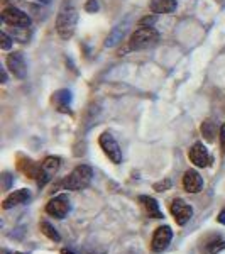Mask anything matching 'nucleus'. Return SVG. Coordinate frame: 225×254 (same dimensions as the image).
Masks as SVG:
<instances>
[{
  "label": "nucleus",
  "mask_w": 225,
  "mask_h": 254,
  "mask_svg": "<svg viewBox=\"0 0 225 254\" xmlns=\"http://www.w3.org/2000/svg\"><path fill=\"white\" fill-rule=\"evenodd\" d=\"M36 2H39V3H49L51 0H36Z\"/></svg>",
  "instance_id": "30"
},
{
  "label": "nucleus",
  "mask_w": 225,
  "mask_h": 254,
  "mask_svg": "<svg viewBox=\"0 0 225 254\" xmlns=\"http://www.w3.org/2000/svg\"><path fill=\"white\" fill-rule=\"evenodd\" d=\"M125 31H127V27L124 26H115L112 29V32L107 36V39H105V48H113L115 44H118L122 41V38H124Z\"/></svg>",
  "instance_id": "17"
},
{
  "label": "nucleus",
  "mask_w": 225,
  "mask_h": 254,
  "mask_svg": "<svg viewBox=\"0 0 225 254\" xmlns=\"http://www.w3.org/2000/svg\"><path fill=\"white\" fill-rule=\"evenodd\" d=\"M41 231H43L44 236L49 237L51 241H55V243H59L61 241V236L58 234V231H56L49 222H41Z\"/></svg>",
  "instance_id": "19"
},
{
  "label": "nucleus",
  "mask_w": 225,
  "mask_h": 254,
  "mask_svg": "<svg viewBox=\"0 0 225 254\" xmlns=\"http://www.w3.org/2000/svg\"><path fill=\"white\" fill-rule=\"evenodd\" d=\"M220 146H222V151H225V124L220 129Z\"/></svg>",
  "instance_id": "26"
},
{
  "label": "nucleus",
  "mask_w": 225,
  "mask_h": 254,
  "mask_svg": "<svg viewBox=\"0 0 225 254\" xmlns=\"http://www.w3.org/2000/svg\"><path fill=\"white\" fill-rule=\"evenodd\" d=\"M69 212V200L66 195H59L51 198L46 203V214L56 217V219H64Z\"/></svg>",
  "instance_id": "7"
},
{
  "label": "nucleus",
  "mask_w": 225,
  "mask_h": 254,
  "mask_svg": "<svg viewBox=\"0 0 225 254\" xmlns=\"http://www.w3.org/2000/svg\"><path fill=\"white\" fill-rule=\"evenodd\" d=\"M169 187H171V182H169V180H165L163 183H156V185H154V188H156V191H166Z\"/></svg>",
  "instance_id": "25"
},
{
  "label": "nucleus",
  "mask_w": 225,
  "mask_h": 254,
  "mask_svg": "<svg viewBox=\"0 0 225 254\" xmlns=\"http://www.w3.org/2000/svg\"><path fill=\"white\" fill-rule=\"evenodd\" d=\"M188 158H190V161L198 168H207V166H210V163H212L210 153H208V149L202 142H195V144L190 147Z\"/></svg>",
  "instance_id": "9"
},
{
  "label": "nucleus",
  "mask_w": 225,
  "mask_h": 254,
  "mask_svg": "<svg viewBox=\"0 0 225 254\" xmlns=\"http://www.w3.org/2000/svg\"><path fill=\"white\" fill-rule=\"evenodd\" d=\"M159 41V34L154 27H146V26H139V29H136L130 36L129 41V48L130 49H147L153 48Z\"/></svg>",
  "instance_id": "3"
},
{
  "label": "nucleus",
  "mask_w": 225,
  "mask_h": 254,
  "mask_svg": "<svg viewBox=\"0 0 225 254\" xmlns=\"http://www.w3.org/2000/svg\"><path fill=\"white\" fill-rule=\"evenodd\" d=\"M171 239H173V231H171V227L169 225H161V227H158L156 232H154L151 248H153L154 253H161L168 248Z\"/></svg>",
  "instance_id": "11"
},
{
  "label": "nucleus",
  "mask_w": 225,
  "mask_h": 254,
  "mask_svg": "<svg viewBox=\"0 0 225 254\" xmlns=\"http://www.w3.org/2000/svg\"><path fill=\"white\" fill-rule=\"evenodd\" d=\"M202 134L205 136L207 141H214V136H215V126L212 121H205L202 124Z\"/></svg>",
  "instance_id": "20"
},
{
  "label": "nucleus",
  "mask_w": 225,
  "mask_h": 254,
  "mask_svg": "<svg viewBox=\"0 0 225 254\" xmlns=\"http://www.w3.org/2000/svg\"><path fill=\"white\" fill-rule=\"evenodd\" d=\"M53 102H55L58 110L66 112L69 109V104H71V92H69V90H58V92L53 95Z\"/></svg>",
  "instance_id": "16"
},
{
  "label": "nucleus",
  "mask_w": 225,
  "mask_h": 254,
  "mask_svg": "<svg viewBox=\"0 0 225 254\" xmlns=\"http://www.w3.org/2000/svg\"><path fill=\"white\" fill-rule=\"evenodd\" d=\"M78 24V9H76V0H63L56 17V31L59 38L69 39L73 38Z\"/></svg>",
  "instance_id": "1"
},
{
  "label": "nucleus",
  "mask_w": 225,
  "mask_h": 254,
  "mask_svg": "<svg viewBox=\"0 0 225 254\" xmlns=\"http://www.w3.org/2000/svg\"><path fill=\"white\" fill-rule=\"evenodd\" d=\"M183 187L188 193H198L203 187V178L196 170H188L183 176Z\"/></svg>",
  "instance_id": "12"
},
{
  "label": "nucleus",
  "mask_w": 225,
  "mask_h": 254,
  "mask_svg": "<svg viewBox=\"0 0 225 254\" xmlns=\"http://www.w3.org/2000/svg\"><path fill=\"white\" fill-rule=\"evenodd\" d=\"M10 46H12V38L5 31H2L0 32V48H2L3 51H7V49H10Z\"/></svg>",
  "instance_id": "21"
},
{
  "label": "nucleus",
  "mask_w": 225,
  "mask_h": 254,
  "mask_svg": "<svg viewBox=\"0 0 225 254\" xmlns=\"http://www.w3.org/2000/svg\"><path fill=\"white\" fill-rule=\"evenodd\" d=\"M139 202L142 203L146 214L149 217H153V219H163V217H165L161 212V208H159V203L153 198V196L142 195V196H139Z\"/></svg>",
  "instance_id": "14"
},
{
  "label": "nucleus",
  "mask_w": 225,
  "mask_h": 254,
  "mask_svg": "<svg viewBox=\"0 0 225 254\" xmlns=\"http://www.w3.org/2000/svg\"><path fill=\"white\" fill-rule=\"evenodd\" d=\"M29 198H31L29 190H26V188H20V190H15L14 193H10L5 200H3V205L2 207L5 208V210H9V208L15 207V205L26 203Z\"/></svg>",
  "instance_id": "13"
},
{
  "label": "nucleus",
  "mask_w": 225,
  "mask_h": 254,
  "mask_svg": "<svg viewBox=\"0 0 225 254\" xmlns=\"http://www.w3.org/2000/svg\"><path fill=\"white\" fill-rule=\"evenodd\" d=\"M12 39L19 43H29L31 39V26H10Z\"/></svg>",
  "instance_id": "18"
},
{
  "label": "nucleus",
  "mask_w": 225,
  "mask_h": 254,
  "mask_svg": "<svg viewBox=\"0 0 225 254\" xmlns=\"http://www.w3.org/2000/svg\"><path fill=\"white\" fill-rule=\"evenodd\" d=\"M100 7H98V2L97 0H88L87 3H85V10L87 12H97Z\"/></svg>",
  "instance_id": "23"
},
{
  "label": "nucleus",
  "mask_w": 225,
  "mask_h": 254,
  "mask_svg": "<svg viewBox=\"0 0 225 254\" xmlns=\"http://www.w3.org/2000/svg\"><path fill=\"white\" fill-rule=\"evenodd\" d=\"M93 178V170L88 165H80L69 173V176L63 182L64 190H71V191H80L83 188H87L90 185Z\"/></svg>",
  "instance_id": "2"
},
{
  "label": "nucleus",
  "mask_w": 225,
  "mask_h": 254,
  "mask_svg": "<svg viewBox=\"0 0 225 254\" xmlns=\"http://www.w3.org/2000/svg\"><path fill=\"white\" fill-rule=\"evenodd\" d=\"M2 22L7 26H31V17L14 5H9L2 10Z\"/></svg>",
  "instance_id": "6"
},
{
  "label": "nucleus",
  "mask_w": 225,
  "mask_h": 254,
  "mask_svg": "<svg viewBox=\"0 0 225 254\" xmlns=\"http://www.w3.org/2000/svg\"><path fill=\"white\" fill-rule=\"evenodd\" d=\"M59 165H61V159L59 158H55V156H48L46 159L43 161V165L39 168V173H38V185L39 187H44L49 180L53 178L59 170Z\"/></svg>",
  "instance_id": "5"
},
{
  "label": "nucleus",
  "mask_w": 225,
  "mask_h": 254,
  "mask_svg": "<svg viewBox=\"0 0 225 254\" xmlns=\"http://www.w3.org/2000/svg\"><path fill=\"white\" fill-rule=\"evenodd\" d=\"M0 78H2V83H5V81H7V73H5V69H2V73H0Z\"/></svg>",
  "instance_id": "28"
},
{
  "label": "nucleus",
  "mask_w": 225,
  "mask_h": 254,
  "mask_svg": "<svg viewBox=\"0 0 225 254\" xmlns=\"http://www.w3.org/2000/svg\"><path fill=\"white\" fill-rule=\"evenodd\" d=\"M154 20H156V17L154 15H147V17H144V19H141L139 20V26H146V27H153V24H154Z\"/></svg>",
  "instance_id": "24"
},
{
  "label": "nucleus",
  "mask_w": 225,
  "mask_h": 254,
  "mask_svg": "<svg viewBox=\"0 0 225 254\" xmlns=\"http://www.w3.org/2000/svg\"><path fill=\"white\" fill-rule=\"evenodd\" d=\"M222 249H225V243H212L210 248H208V253L215 254V253H220Z\"/></svg>",
  "instance_id": "22"
},
{
  "label": "nucleus",
  "mask_w": 225,
  "mask_h": 254,
  "mask_svg": "<svg viewBox=\"0 0 225 254\" xmlns=\"http://www.w3.org/2000/svg\"><path fill=\"white\" fill-rule=\"evenodd\" d=\"M98 142H100V147L104 149L105 156H107L113 165L122 163V149H120V146H118V142L115 141V137H113L112 134L104 132L100 136V139H98Z\"/></svg>",
  "instance_id": "4"
},
{
  "label": "nucleus",
  "mask_w": 225,
  "mask_h": 254,
  "mask_svg": "<svg viewBox=\"0 0 225 254\" xmlns=\"http://www.w3.org/2000/svg\"><path fill=\"white\" fill-rule=\"evenodd\" d=\"M171 214H173L178 225H185L193 215V208L183 198H174L173 203H171Z\"/></svg>",
  "instance_id": "10"
},
{
  "label": "nucleus",
  "mask_w": 225,
  "mask_h": 254,
  "mask_svg": "<svg viewBox=\"0 0 225 254\" xmlns=\"http://www.w3.org/2000/svg\"><path fill=\"white\" fill-rule=\"evenodd\" d=\"M61 254H75V253L68 251V249H61Z\"/></svg>",
  "instance_id": "29"
},
{
  "label": "nucleus",
  "mask_w": 225,
  "mask_h": 254,
  "mask_svg": "<svg viewBox=\"0 0 225 254\" xmlns=\"http://www.w3.org/2000/svg\"><path fill=\"white\" fill-rule=\"evenodd\" d=\"M5 63H7V68L10 69V73L15 76V78H19V80L26 78V75H27V64H26V60H24L22 53H19V51L10 53V55L7 56Z\"/></svg>",
  "instance_id": "8"
},
{
  "label": "nucleus",
  "mask_w": 225,
  "mask_h": 254,
  "mask_svg": "<svg viewBox=\"0 0 225 254\" xmlns=\"http://www.w3.org/2000/svg\"><path fill=\"white\" fill-rule=\"evenodd\" d=\"M217 220H219L220 224H224V225H225V208L219 214V217H217Z\"/></svg>",
  "instance_id": "27"
},
{
  "label": "nucleus",
  "mask_w": 225,
  "mask_h": 254,
  "mask_svg": "<svg viewBox=\"0 0 225 254\" xmlns=\"http://www.w3.org/2000/svg\"><path fill=\"white\" fill-rule=\"evenodd\" d=\"M149 9L153 14H171L176 10V0H151Z\"/></svg>",
  "instance_id": "15"
}]
</instances>
